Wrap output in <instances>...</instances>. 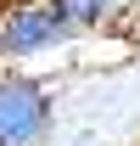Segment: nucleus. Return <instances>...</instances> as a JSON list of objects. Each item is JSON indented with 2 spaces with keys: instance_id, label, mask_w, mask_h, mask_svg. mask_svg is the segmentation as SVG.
I'll return each instance as SVG.
<instances>
[{
  "instance_id": "obj_1",
  "label": "nucleus",
  "mask_w": 140,
  "mask_h": 146,
  "mask_svg": "<svg viewBox=\"0 0 140 146\" xmlns=\"http://www.w3.org/2000/svg\"><path fill=\"white\" fill-rule=\"evenodd\" d=\"M56 129V84L39 73H0V146H51Z\"/></svg>"
},
{
  "instance_id": "obj_2",
  "label": "nucleus",
  "mask_w": 140,
  "mask_h": 146,
  "mask_svg": "<svg viewBox=\"0 0 140 146\" xmlns=\"http://www.w3.org/2000/svg\"><path fill=\"white\" fill-rule=\"evenodd\" d=\"M0 39H6V56L11 62H39V56L73 45V23L56 11V0H11L6 6V23H0Z\"/></svg>"
},
{
  "instance_id": "obj_3",
  "label": "nucleus",
  "mask_w": 140,
  "mask_h": 146,
  "mask_svg": "<svg viewBox=\"0 0 140 146\" xmlns=\"http://www.w3.org/2000/svg\"><path fill=\"white\" fill-rule=\"evenodd\" d=\"M56 11L73 23V34H101V28H118L123 17H135L140 0H56Z\"/></svg>"
},
{
  "instance_id": "obj_4",
  "label": "nucleus",
  "mask_w": 140,
  "mask_h": 146,
  "mask_svg": "<svg viewBox=\"0 0 140 146\" xmlns=\"http://www.w3.org/2000/svg\"><path fill=\"white\" fill-rule=\"evenodd\" d=\"M0 62H11V56H6V39H0Z\"/></svg>"
}]
</instances>
